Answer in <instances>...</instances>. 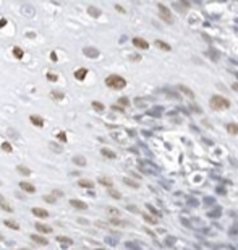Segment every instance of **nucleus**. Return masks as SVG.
Returning a JSON list of instances; mask_svg holds the SVG:
<instances>
[{"instance_id":"obj_10","label":"nucleus","mask_w":238,"mask_h":250,"mask_svg":"<svg viewBox=\"0 0 238 250\" xmlns=\"http://www.w3.org/2000/svg\"><path fill=\"white\" fill-rule=\"evenodd\" d=\"M70 205L73 206V208H78V210H86L88 208V205L81 200H70Z\"/></svg>"},{"instance_id":"obj_37","label":"nucleus","mask_w":238,"mask_h":250,"mask_svg":"<svg viewBox=\"0 0 238 250\" xmlns=\"http://www.w3.org/2000/svg\"><path fill=\"white\" fill-rule=\"evenodd\" d=\"M99 182H100V184H102V185H107V187H112V182H110L109 179H104V177H100V179H99Z\"/></svg>"},{"instance_id":"obj_31","label":"nucleus","mask_w":238,"mask_h":250,"mask_svg":"<svg viewBox=\"0 0 238 250\" xmlns=\"http://www.w3.org/2000/svg\"><path fill=\"white\" fill-rule=\"evenodd\" d=\"M2 151H5V153H11V151H13V148H11L10 143L3 141V143H2Z\"/></svg>"},{"instance_id":"obj_51","label":"nucleus","mask_w":238,"mask_h":250,"mask_svg":"<svg viewBox=\"0 0 238 250\" xmlns=\"http://www.w3.org/2000/svg\"><path fill=\"white\" fill-rule=\"evenodd\" d=\"M99 250H102V249H99Z\"/></svg>"},{"instance_id":"obj_52","label":"nucleus","mask_w":238,"mask_h":250,"mask_svg":"<svg viewBox=\"0 0 238 250\" xmlns=\"http://www.w3.org/2000/svg\"><path fill=\"white\" fill-rule=\"evenodd\" d=\"M0 184H2V182H0Z\"/></svg>"},{"instance_id":"obj_21","label":"nucleus","mask_w":238,"mask_h":250,"mask_svg":"<svg viewBox=\"0 0 238 250\" xmlns=\"http://www.w3.org/2000/svg\"><path fill=\"white\" fill-rule=\"evenodd\" d=\"M5 226H7V227H10V229H15V231L20 229V224H18V223H15V221H11V219H7L5 221Z\"/></svg>"},{"instance_id":"obj_20","label":"nucleus","mask_w":238,"mask_h":250,"mask_svg":"<svg viewBox=\"0 0 238 250\" xmlns=\"http://www.w3.org/2000/svg\"><path fill=\"white\" fill-rule=\"evenodd\" d=\"M13 55H15L18 60H21L23 57H25V52H23V49H20V47H13Z\"/></svg>"},{"instance_id":"obj_34","label":"nucleus","mask_w":238,"mask_h":250,"mask_svg":"<svg viewBox=\"0 0 238 250\" xmlns=\"http://www.w3.org/2000/svg\"><path fill=\"white\" fill-rule=\"evenodd\" d=\"M214 250H235L233 247H230V245H215L214 247Z\"/></svg>"},{"instance_id":"obj_25","label":"nucleus","mask_w":238,"mask_h":250,"mask_svg":"<svg viewBox=\"0 0 238 250\" xmlns=\"http://www.w3.org/2000/svg\"><path fill=\"white\" fill-rule=\"evenodd\" d=\"M0 208H2L3 211H7V213H11V211H13V208H11V206L8 205V203H7L5 200H2V201H0Z\"/></svg>"},{"instance_id":"obj_28","label":"nucleus","mask_w":238,"mask_h":250,"mask_svg":"<svg viewBox=\"0 0 238 250\" xmlns=\"http://www.w3.org/2000/svg\"><path fill=\"white\" fill-rule=\"evenodd\" d=\"M57 240H59V242H65L66 245H71V244H73V240L70 239V237H65V235H59V237H57Z\"/></svg>"},{"instance_id":"obj_7","label":"nucleus","mask_w":238,"mask_h":250,"mask_svg":"<svg viewBox=\"0 0 238 250\" xmlns=\"http://www.w3.org/2000/svg\"><path fill=\"white\" fill-rule=\"evenodd\" d=\"M33 215L41 218V219H45V218H49V211L44 208H33Z\"/></svg>"},{"instance_id":"obj_17","label":"nucleus","mask_w":238,"mask_h":250,"mask_svg":"<svg viewBox=\"0 0 238 250\" xmlns=\"http://www.w3.org/2000/svg\"><path fill=\"white\" fill-rule=\"evenodd\" d=\"M100 154L104 156V158H109V159H115V153H114V151H110V150H107V148L100 150Z\"/></svg>"},{"instance_id":"obj_29","label":"nucleus","mask_w":238,"mask_h":250,"mask_svg":"<svg viewBox=\"0 0 238 250\" xmlns=\"http://www.w3.org/2000/svg\"><path fill=\"white\" fill-rule=\"evenodd\" d=\"M50 96H52L54 99H57V101H60V99H63V98H65L63 93H60V91H52V93H50Z\"/></svg>"},{"instance_id":"obj_13","label":"nucleus","mask_w":238,"mask_h":250,"mask_svg":"<svg viewBox=\"0 0 238 250\" xmlns=\"http://www.w3.org/2000/svg\"><path fill=\"white\" fill-rule=\"evenodd\" d=\"M79 187H83V189H94V182L88 180V179H81L79 180Z\"/></svg>"},{"instance_id":"obj_49","label":"nucleus","mask_w":238,"mask_h":250,"mask_svg":"<svg viewBox=\"0 0 238 250\" xmlns=\"http://www.w3.org/2000/svg\"><path fill=\"white\" fill-rule=\"evenodd\" d=\"M54 193H55V195H57V197H62V195H63V193H62V192H60V190H55Z\"/></svg>"},{"instance_id":"obj_43","label":"nucleus","mask_w":238,"mask_h":250,"mask_svg":"<svg viewBox=\"0 0 238 250\" xmlns=\"http://www.w3.org/2000/svg\"><path fill=\"white\" fill-rule=\"evenodd\" d=\"M50 148H52V150H55V153H62V148H60V146H57V145H54V143L50 145Z\"/></svg>"},{"instance_id":"obj_24","label":"nucleus","mask_w":238,"mask_h":250,"mask_svg":"<svg viewBox=\"0 0 238 250\" xmlns=\"http://www.w3.org/2000/svg\"><path fill=\"white\" fill-rule=\"evenodd\" d=\"M228 133H233V135H238V125L237 124H228L227 125Z\"/></svg>"},{"instance_id":"obj_44","label":"nucleus","mask_w":238,"mask_h":250,"mask_svg":"<svg viewBox=\"0 0 238 250\" xmlns=\"http://www.w3.org/2000/svg\"><path fill=\"white\" fill-rule=\"evenodd\" d=\"M7 25V18H0V28H3Z\"/></svg>"},{"instance_id":"obj_15","label":"nucleus","mask_w":238,"mask_h":250,"mask_svg":"<svg viewBox=\"0 0 238 250\" xmlns=\"http://www.w3.org/2000/svg\"><path fill=\"white\" fill-rule=\"evenodd\" d=\"M73 162L76 166H81V167H83V166H86V158H84V156H74Z\"/></svg>"},{"instance_id":"obj_1","label":"nucleus","mask_w":238,"mask_h":250,"mask_svg":"<svg viewBox=\"0 0 238 250\" xmlns=\"http://www.w3.org/2000/svg\"><path fill=\"white\" fill-rule=\"evenodd\" d=\"M105 85L112 90H123L126 86V81H125V78H122L118 75H110L105 78Z\"/></svg>"},{"instance_id":"obj_36","label":"nucleus","mask_w":238,"mask_h":250,"mask_svg":"<svg viewBox=\"0 0 238 250\" xmlns=\"http://www.w3.org/2000/svg\"><path fill=\"white\" fill-rule=\"evenodd\" d=\"M109 195H110V197H114V198H117V200H120V198H122V195H120L118 192L112 190V189H110V190H109Z\"/></svg>"},{"instance_id":"obj_19","label":"nucleus","mask_w":238,"mask_h":250,"mask_svg":"<svg viewBox=\"0 0 238 250\" xmlns=\"http://www.w3.org/2000/svg\"><path fill=\"white\" fill-rule=\"evenodd\" d=\"M21 11H23V15H25V16H33V15H34L33 7H28V5L23 7V8H21Z\"/></svg>"},{"instance_id":"obj_50","label":"nucleus","mask_w":238,"mask_h":250,"mask_svg":"<svg viewBox=\"0 0 238 250\" xmlns=\"http://www.w3.org/2000/svg\"><path fill=\"white\" fill-rule=\"evenodd\" d=\"M20 250H28V249H20Z\"/></svg>"},{"instance_id":"obj_14","label":"nucleus","mask_w":238,"mask_h":250,"mask_svg":"<svg viewBox=\"0 0 238 250\" xmlns=\"http://www.w3.org/2000/svg\"><path fill=\"white\" fill-rule=\"evenodd\" d=\"M31 124L34 125V127H42L44 125V120L41 119L39 115H31Z\"/></svg>"},{"instance_id":"obj_8","label":"nucleus","mask_w":238,"mask_h":250,"mask_svg":"<svg viewBox=\"0 0 238 250\" xmlns=\"http://www.w3.org/2000/svg\"><path fill=\"white\" fill-rule=\"evenodd\" d=\"M139 170L144 172V174H156V172H157V169L152 167V166H149L148 162H143V164L139 166Z\"/></svg>"},{"instance_id":"obj_2","label":"nucleus","mask_w":238,"mask_h":250,"mask_svg":"<svg viewBox=\"0 0 238 250\" xmlns=\"http://www.w3.org/2000/svg\"><path fill=\"white\" fill-rule=\"evenodd\" d=\"M211 107L215 110H220V109H228L230 107V102H228V99H225L223 96H212L211 98Z\"/></svg>"},{"instance_id":"obj_39","label":"nucleus","mask_w":238,"mask_h":250,"mask_svg":"<svg viewBox=\"0 0 238 250\" xmlns=\"http://www.w3.org/2000/svg\"><path fill=\"white\" fill-rule=\"evenodd\" d=\"M148 210L151 211V213H152V215H156V216H157V218H159V216H160V211H157V210H156V208H154V206L148 205Z\"/></svg>"},{"instance_id":"obj_42","label":"nucleus","mask_w":238,"mask_h":250,"mask_svg":"<svg viewBox=\"0 0 238 250\" xmlns=\"http://www.w3.org/2000/svg\"><path fill=\"white\" fill-rule=\"evenodd\" d=\"M47 80H49V81H57V75H52V73H47Z\"/></svg>"},{"instance_id":"obj_32","label":"nucleus","mask_w":238,"mask_h":250,"mask_svg":"<svg viewBox=\"0 0 238 250\" xmlns=\"http://www.w3.org/2000/svg\"><path fill=\"white\" fill-rule=\"evenodd\" d=\"M44 201H45V203H50V205H54L55 201H57V198H55L54 195H45V197H44Z\"/></svg>"},{"instance_id":"obj_6","label":"nucleus","mask_w":238,"mask_h":250,"mask_svg":"<svg viewBox=\"0 0 238 250\" xmlns=\"http://www.w3.org/2000/svg\"><path fill=\"white\" fill-rule=\"evenodd\" d=\"M86 57H89V59H96V57H99V50L96 49V47H84L83 49Z\"/></svg>"},{"instance_id":"obj_3","label":"nucleus","mask_w":238,"mask_h":250,"mask_svg":"<svg viewBox=\"0 0 238 250\" xmlns=\"http://www.w3.org/2000/svg\"><path fill=\"white\" fill-rule=\"evenodd\" d=\"M157 8H159V13H160V18H164L167 23H172V15H170L169 8H165L164 5H159Z\"/></svg>"},{"instance_id":"obj_41","label":"nucleus","mask_w":238,"mask_h":250,"mask_svg":"<svg viewBox=\"0 0 238 250\" xmlns=\"http://www.w3.org/2000/svg\"><path fill=\"white\" fill-rule=\"evenodd\" d=\"M118 104H122V106H128L130 102H128V99L126 98H120V101H118Z\"/></svg>"},{"instance_id":"obj_48","label":"nucleus","mask_w":238,"mask_h":250,"mask_svg":"<svg viewBox=\"0 0 238 250\" xmlns=\"http://www.w3.org/2000/svg\"><path fill=\"white\" fill-rule=\"evenodd\" d=\"M128 210H131V211H138V208H136V206H131V205H130V206H128Z\"/></svg>"},{"instance_id":"obj_12","label":"nucleus","mask_w":238,"mask_h":250,"mask_svg":"<svg viewBox=\"0 0 238 250\" xmlns=\"http://www.w3.org/2000/svg\"><path fill=\"white\" fill-rule=\"evenodd\" d=\"M36 229L39 231L41 234H50V232H52V229H50L49 226L41 224V223H36Z\"/></svg>"},{"instance_id":"obj_46","label":"nucleus","mask_w":238,"mask_h":250,"mask_svg":"<svg viewBox=\"0 0 238 250\" xmlns=\"http://www.w3.org/2000/svg\"><path fill=\"white\" fill-rule=\"evenodd\" d=\"M50 59L54 60V62H57V54L55 52H50Z\"/></svg>"},{"instance_id":"obj_22","label":"nucleus","mask_w":238,"mask_h":250,"mask_svg":"<svg viewBox=\"0 0 238 250\" xmlns=\"http://www.w3.org/2000/svg\"><path fill=\"white\" fill-rule=\"evenodd\" d=\"M178 88H180V91H183V93H185V94H186V96H188V98H191V99H194V93H193V91H191V90H188V88H186V86H183V85H180Z\"/></svg>"},{"instance_id":"obj_23","label":"nucleus","mask_w":238,"mask_h":250,"mask_svg":"<svg viewBox=\"0 0 238 250\" xmlns=\"http://www.w3.org/2000/svg\"><path fill=\"white\" fill-rule=\"evenodd\" d=\"M156 45H157L159 49H162V50H170L172 47H170L167 42H164V41H156Z\"/></svg>"},{"instance_id":"obj_18","label":"nucleus","mask_w":238,"mask_h":250,"mask_svg":"<svg viewBox=\"0 0 238 250\" xmlns=\"http://www.w3.org/2000/svg\"><path fill=\"white\" fill-rule=\"evenodd\" d=\"M92 109L97 110V112H104L105 106L102 104V102H99V101H92Z\"/></svg>"},{"instance_id":"obj_30","label":"nucleus","mask_w":238,"mask_h":250,"mask_svg":"<svg viewBox=\"0 0 238 250\" xmlns=\"http://www.w3.org/2000/svg\"><path fill=\"white\" fill-rule=\"evenodd\" d=\"M57 138H59L60 143H66V140H68V138H66V133H65V132H59V133H57Z\"/></svg>"},{"instance_id":"obj_47","label":"nucleus","mask_w":238,"mask_h":250,"mask_svg":"<svg viewBox=\"0 0 238 250\" xmlns=\"http://www.w3.org/2000/svg\"><path fill=\"white\" fill-rule=\"evenodd\" d=\"M115 10H117V11H120V13H125V10H123V8H122L120 5H115Z\"/></svg>"},{"instance_id":"obj_45","label":"nucleus","mask_w":238,"mask_h":250,"mask_svg":"<svg viewBox=\"0 0 238 250\" xmlns=\"http://www.w3.org/2000/svg\"><path fill=\"white\" fill-rule=\"evenodd\" d=\"M174 242H175L174 237H167V244H169V245H174Z\"/></svg>"},{"instance_id":"obj_9","label":"nucleus","mask_w":238,"mask_h":250,"mask_svg":"<svg viewBox=\"0 0 238 250\" xmlns=\"http://www.w3.org/2000/svg\"><path fill=\"white\" fill-rule=\"evenodd\" d=\"M31 239L34 240L36 244H39V245H47V244H49V240L45 239V237H42V235H39V234H33V235H31Z\"/></svg>"},{"instance_id":"obj_33","label":"nucleus","mask_w":238,"mask_h":250,"mask_svg":"<svg viewBox=\"0 0 238 250\" xmlns=\"http://www.w3.org/2000/svg\"><path fill=\"white\" fill-rule=\"evenodd\" d=\"M107 213H109L110 216H120V210H117V208H107Z\"/></svg>"},{"instance_id":"obj_5","label":"nucleus","mask_w":238,"mask_h":250,"mask_svg":"<svg viewBox=\"0 0 238 250\" xmlns=\"http://www.w3.org/2000/svg\"><path fill=\"white\" fill-rule=\"evenodd\" d=\"M20 189L21 190H25L26 193H36V187L33 184H29V182H20Z\"/></svg>"},{"instance_id":"obj_16","label":"nucleus","mask_w":238,"mask_h":250,"mask_svg":"<svg viewBox=\"0 0 238 250\" xmlns=\"http://www.w3.org/2000/svg\"><path fill=\"white\" fill-rule=\"evenodd\" d=\"M88 13H89L92 18H99V16H100V10H99V8H96V7H89V8H88Z\"/></svg>"},{"instance_id":"obj_38","label":"nucleus","mask_w":238,"mask_h":250,"mask_svg":"<svg viewBox=\"0 0 238 250\" xmlns=\"http://www.w3.org/2000/svg\"><path fill=\"white\" fill-rule=\"evenodd\" d=\"M110 223H112V224H115V226H125V224H126L125 221H120V219H117V218H114Z\"/></svg>"},{"instance_id":"obj_35","label":"nucleus","mask_w":238,"mask_h":250,"mask_svg":"<svg viewBox=\"0 0 238 250\" xmlns=\"http://www.w3.org/2000/svg\"><path fill=\"white\" fill-rule=\"evenodd\" d=\"M220 213H222V210H220V208H217L215 211L209 213V216H211V218H220Z\"/></svg>"},{"instance_id":"obj_27","label":"nucleus","mask_w":238,"mask_h":250,"mask_svg":"<svg viewBox=\"0 0 238 250\" xmlns=\"http://www.w3.org/2000/svg\"><path fill=\"white\" fill-rule=\"evenodd\" d=\"M16 169H18V172H20L21 175H29V174H31V170L28 169V167H25V166H21V164L18 166Z\"/></svg>"},{"instance_id":"obj_26","label":"nucleus","mask_w":238,"mask_h":250,"mask_svg":"<svg viewBox=\"0 0 238 250\" xmlns=\"http://www.w3.org/2000/svg\"><path fill=\"white\" fill-rule=\"evenodd\" d=\"M123 182H125L126 185H130V187H133V189H138V187H139V184H138V182H134V180L128 179V177H125V179H123Z\"/></svg>"},{"instance_id":"obj_11","label":"nucleus","mask_w":238,"mask_h":250,"mask_svg":"<svg viewBox=\"0 0 238 250\" xmlns=\"http://www.w3.org/2000/svg\"><path fill=\"white\" fill-rule=\"evenodd\" d=\"M86 75H88V68H78V70L74 72V78L76 80H84L86 78Z\"/></svg>"},{"instance_id":"obj_40","label":"nucleus","mask_w":238,"mask_h":250,"mask_svg":"<svg viewBox=\"0 0 238 250\" xmlns=\"http://www.w3.org/2000/svg\"><path fill=\"white\" fill-rule=\"evenodd\" d=\"M144 219L148 221V223H151V224H156V223H157V219H154V218H151V216H148V215H144Z\"/></svg>"},{"instance_id":"obj_4","label":"nucleus","mask_w":238,"mask_h":250,"mask_svg":"<svg viewBox=\"0 0 238 250\" xmlns=\"http://www.w3.org/2000/svg\"><path fill=\"white\" fill-rule=\"evenodd\" d=\"M133 45H134V47H138V49H143V50L149 49V42H148V41H144L143 37H134V39H133Z\"/></svg>"}]
</instances>
